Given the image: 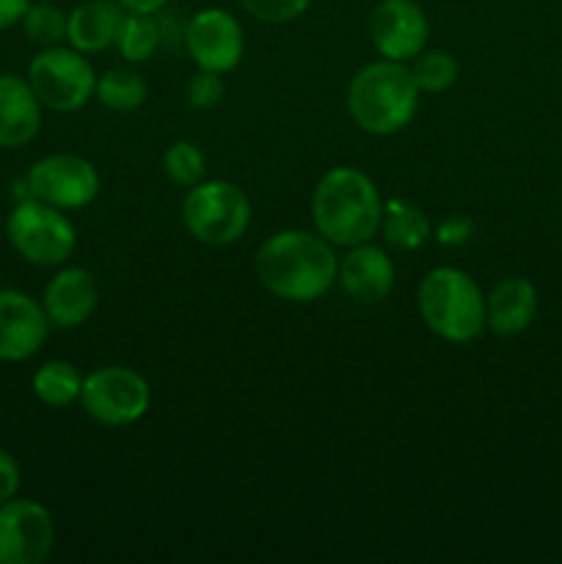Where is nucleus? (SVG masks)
<instances>
[{"mask_svg": "<svg viewBox=\"0 0 562 564\" xmlns=\"http://www.w3.org/2000/svg\"><path fill=\"white\" fill-rule=\"evenodd\" d=\"M28 83L42 108L75 113L94 97L97 75L75 47H47L28 66Z\"/></svg>", "mask_w": 562, "mask_h": 564, "instance_id": "obj_8", "label": "nucleus"}, {"mask_svg": "<svg viewBox=\"0 0 562 564\" xmlns=\"http://www.w3.org/2000/svg\"><path fill=\"white\" fill-rule=\"evenodd\" d=\"M125 11H136V14H160L171 0H119Z\"/></svg>", "mask_w": 562, "mask_h": 564, "instance_id": "obj_31", "label": "nucleus"}, {"mask_svg": "<svg viewBox=\"0 0 562 564\" xmlns=\"http://www.w3.org/2000/svg\"><path fill=\"white\" fill-rule=\"evenodd\" d=\"M28 196L58 209H83L97 198L99 174L86 158L47 154L22 176Z\"/></svg>", "mask_w": 562, "mask_h": 564, "instance_id": "obj_9", "label": "nucleus"}, {"mask_svg": "<svg viewBox=\"0 0 562 564\" xmlns=\"http://www.w3.org/2000/svg\"><path fill=\"white\" fill-rule=\"evenodd\" d=\"M147 80L136 69H127V66H116V69H108L105 75H99L97 88H94V97L108 110H116V113L138 110L147 102Z\"/></svg>", "mask_w": 562, "mask_h": 564, "instance_id": "obj_22", "label": "nucleus"}, {"mask_svg": "<svg viewBox=\"0 0 562 564\" xmlns=\"http://www.w3.org/2000/svg\"><path fill=\"white\" fill-rule=\"evenodd\" d=\"M6 235H9L11 248L25 262L39 264V268H58L77 248L75 226L66 218L64 209L50 207L36 198L14 204L6 218Z\"/></svg>", "mask_w": 562, "mask_h": 564, "instance_id": "obj_6", "label": "nucleus"}, {"mask_svg": "<svg viewBox=\"0 0 562 564\" xmlns=\"http://www.w3.org/2000/svg\"><path fill=\"white\" fill-rule=\"evenodd\" d=\"M185 47L198 69L226 72L235 69L242 58V28L226 9H202L185 28Z\"/></svg>", "mask_w": 562, "mask_h": 564, "instance_id": "obj_11", "label": "nucleus"}, {"mask_svg": "<svg viewBox=\"0 0 562 564\" xmlns=\"http://www.w3.org/2000/svg\"><path fill=\"white\" fill-rule=\"evenodd\" d=\"M80 405L105 427H127L147 416L152 389L147 378L130 367H99L83 378Z\"/></svg>", "mask_w": 562, "mask_h": 564, "instance_id": "obj_7", "label": "nucleus"}, {"mask_svg": "<svg viewBox=\"0 0 562 564\" xmlns=\"http://www.w3.org/2000/svg\"><path fill=\"white\" fill-rule=\"evenodd\" d=\"M336 281L350 301L372 306V303L386 301L395 286V262L383 248L361 242V246H353L350 253L339 262Z\"/></svg>", "mask_w": 562, "mask_h": 564, "instance_id": "obj_15", "label": "nucleus"}, {"mask_svg": "<svg viewBox=\"0 0 562 564\" xmlns=\"http://www.w3.org/2000/svg\"><path fill=\"white\" fill-rule=\"evenodd\" d=\"M50 319L42 303L20 290H0V361L20 364L42 350Z\"/></svg>", "mask_w": 562, "mask_h": 564, "instance_id": "obj_13", "label": "nucleus"}, {"mask_svg": "<svg viewBox=\"0 0 562 564\" xmlns=\"http://www.w3.org/2000/svg\"><path fill=\"white\" fill-rule=\"evenodd\" d=\"M242 11L257 17L259 22H270V25H281V22H292L309 9L312 0H237Z\"/></svg>", "mask_w": 562, "mask_h": 564, "instance_id": "obj_27", "label": "nucleus"}, {"mask_svg": "<svg viewBox=\"0 0 562 564\" xmlns=\"http://www.w3.org/2000/svg\"><path fill=\"white\" fill-rule=\"evenodd\" d=\"M408 69L419 91L428 94L446 91L457 80V61L450 50H422Z\"/></svg>", "mask_w": 562, "mask_h": 564, "instance_id": "obj_24", "label": "nucleus"}, {"mask_svg": "<svg viewBox=\"0 0 562 564\" xmlns=\"http://www.w3.org/2000/svg\"><path fill=\"white\" fill-rule=\"evenodd\" d=\"M538 314V290L529 279L510 275L499 281L485 297V328L496 336H518L532 325Z\"/></svg>", "mask_w": 562, "mask_h": 564, "instance_id": "obj_17", "label": "nucleus"}, {"mask_svg": "<svg viewBox=\"0 0 562 564\" xmlns=\"http://www.w3.org/2000/svg\"><path fill=\"white\" fill-rule=\"evenodd\" d=\"M383 198L364 171L336 165L312 193L314 229L331 246L353 248L369 242L380 229Z\"/></svg>", "mask_w": 562, "mask_h": 564, "instance_id": "obj_2", "label": "nucleus"}, {"mask_svg": "<svg viewBox=\"0 0 562 564\" xmlns=\"http://www.w3.org/2000/svg\"><path fill=\"white\" fill-rule=\"evenodd\" d=\"M417 306L439 339L468 345L485 330V295L477 281L457 268H435L419 281Z\"/></svg>", "mask_w": 562, "mask_h": 564, "instance_id": "obj_4", "label": "nucleus"}, {"mask_svg": "<svg viewBox=\"0 0 562 564\" xmlns=\"http://www.w3.org/2000/svg\"><path fill=\"white\" fill-rule=\"evenodd\" d=\"M182 224L187 235L204 246H231L251 224V202L240 187L226 180L198 182L187 187Z\"/></svg>", "mask_w": 562, "mask_h": 564, "instance_id": "obj_5", "label": "nucleus"}, {"mask_svg": "<svg viewBox=\"0 0 562 564\" xmlns=\"http://www.w3.org/2000/svg\"><path fill=\"white\" fill-rule=\"evenodd\" d=\"M163 171L174 185L193 187L198 185V182H204V174H207V158H204V152L196 143L176 141L163 152Z\"/></svg>", "mask_w": 562, "mask_h": 564, "instance_id": "obj_25", "label": "nucleus"}, {"mask_svg": "<svg viewBox=\"0 0 562 564\" xmlns=\"http://www.w3.org/2000/svg\"><path fill=\"white\" fill-rule=\"evenodd\" d=\"M121 17H125V9L119 0H83L69 11L66 42L83 55L99 53L116 42Z\"/></svg>", "mask_w": 562, "mask_h": 564, "instance_id": "obj_18", "label": "nucleus"}, {"mask_svg": "<svg viewBox=\"0 0 562 564\" xmlns=\"http://www.w3.org/2000/svg\"><path fill=\"white\" fill-rule=\"evenodd\" d=\"M22 485V471H20V463L14 460L11 452H6L0 446V505L9 499H14L17 490Z\"/></svg>", "mask_w": 562, "mask_h": 564, "instance_id": "obj_29", "label": "nucleus"}, {"mask_svg": "<svg viewBox=\"0 0 562 564\" xmlns=\"http://www.w3.org/2000/svg\"><path fill=\"white\" fill-rule=\"evenodd\" d=\"M31 3L33 0H0V31L22 22V17H25Z\"/></svg>", "mask_w": 562, "mask_h": 564, "instance_id": "obj_30", "label": "nucleus"}, {"mask_svg": "<svg viewBox=\"0 0 562 564\" xmlns=\"http://www.w3.org/2000/svg\"><path fill=\"white\" fill-rule=\"evenodd\" d=\"M419 88L402 61H372L361 66L347 88V110L369 135H395L411 124Z\"/></svg>", "mask_w": 562, "mask_h": 564, "instance_id": "obj_3", "label": "nucleus"}, {"mask_svg": "<svg viewBox=\"0 0 562 564\" xmlns=\"http://www.w3.org/2000/svg\"><path fill=\"white\" fill-rule=\"evenodd\" d=\"M53 545L55 521L47 507L17 496L0 505V564H42Z\"/></svg>", "mask_w": 562, "mask_h": 564, "instance_id": "obj_10", "label": "nucleus"}, {"mask_svg": "<svg viewBox=\"0 0 562 564\" xmlns=\"http://www.w3.org/2000/svg\"><path fill=\"white\" fill-rule=\"evenodd\" d=\"M474 229H477V226H474V220L466 218V215H450V218H444L435 226V240L446 248L466 246L474 237Z\"/></svg>", "mask_w": 562, "mask_h": 564, "instance_id": "obj_28", "label": "nucleus"}, {"mask_svg": "<svg viewBox=\"0 0 562 564\" xmlns=\"http://www.w3.org/2000/svg\"><path fill=\"white\" fill-rule=\"evenodd\" d=\"M380 231H383V240L395 251L402 253L417 251V248H422L433 237V226H430L428 215L417 204L408 202V198H389V202H383Z\"/></svg>", "mask_w": 562, "mask_h": 564, "instance_id": "obj_19", "label": "nucleus"}, {"mask_svg": "<svg viewBox=\"0 0 562 564\" xmlns=\"http://www.w3.org/2000/svg\"><path fill=\"white\" fill-rule=\"evenodd\" d=\"M83 375L69 361H47L33 375V394L47 408H69L80 402Z\"/></svg>", "mask_w": 562, "mask_h": 564, "instance_id": "obj_20", "label": "nucleus"}, {"mask_svg": "<svg viewBox=\"0 0 562 564\" xmlns=\"http://www.w3.org/2000/svg\"><path fill=\"white\" fill-rule=\"evenodd\" d=\"M430 22L413 0H380L369 14V39L389 61H413L424 50Z\"/></svg>", "mask_w": 562, "mask_h": 564, "instance_id": "obj_12", "label": "nucleus"}, {"mask_svg": "<svg viewBox=\"0 0 562 564\" xmlns=\"http://www.w3.org/2000/svg\"><path fill=\"white\" fill-rule=\"evenodd\" d=\"M66 28H69V14H64L50 0L31 3L22 17V31H25L28 42L42 50L61 47V42H66Z\"/></svg>", "mask_w": 562, "mask_h": 564, "instance_id": "obj_23", "label": "nucleus"}, {"mask_svg": "<svg viewBox=\"0 0 562 564\" xmlns=\"http://www.w3.org/2000/svg\"><path fill=\"white\" fill-rule=\"evenodd\" d=\"M114 44L119 47L121 58H127L130 64H143V61H149L158 53L160 44H163V31H160L158 17L125 11Z\"/></svg>", "mask_w": 562, "mask_h": 564, "instance_id": "obj_21", "label": "nucleus"}, {"mask_svg": "<svg viewBox=\"0 0 562 564\" xmlns=\"http://www.w3.org/2000/svg\"><path fill=\"white\" fill-rule=\"evenodd\" d=\"M336 270L334 246L320 231H279L259 246L253 259L259 284L290 303L320 301L336 284Z\"/></svg>", "mask_w": 562, "mask_h": 564, "instance_id": "obj_1", "label": "nucleus"}, {"mask_svg": "<svg viewBox=\"0 0 562 564\" xmlns=\"http://www.w3.org/2000/svg\"><path fill=\"white\" fill-rule=\"evenodd\" d=\"M42 102L28 77L0 72V149H22L39 135Z\"/></svg>", "mask_w": 562, "mask_h": 564, "instance_id": "obj_16", "label": "nucleus"}, {"mask_svg": "<svg viewBox=\"0 0 562 564\" xmlns=\"http://www.w3.org/2000/svg\"><path fill=\"white\" fill-rule=\"evenodd\" d=\"M99 303V286L88 270L83 268H61L47 281L42 295V308L47 314L50 325L55 328H80L88 323Z\"/></svg>", "mask_w": 562, "mask_h": 564, "instance_id": "obj_14", "label": "nucleus"}, {"mask_svg": "<svg viewBox=\"0 0 562 564\" xmlns=\"http://www.w3.org/2000/svg\"><path fill=\"white\" fill-rule=\"evenodd\" d=\"M224 80H220L218 72L198 69V75H193L185 86V99L193 110H213L224 102Z\"/></svg>", "mask_w": 562, "mask_h": 564, "instance_id": "obj_26", "label": "nucleus"}]
</instances>
